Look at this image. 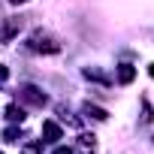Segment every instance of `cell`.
I'll return each mask as SVG.
<instances>
[{"label": "cell", "instance_id": "cell-1", "mask_svg": "<svg viewBox=\"0 0 154 154\" xmlns=\"http://www.w3.org/2000/svg\"><path fill=\"white\" fill-rule=\"evenodd\" d=\"M18 100L27 103V106H36V109H42V106L48 103V97H45L39 88H33V85H21V88H18Z\"/></svg>", "mask_w": 154, "mask_h": 154}, {"label": "cell", "instance_id": "cell-2", "mask_svg": "<svg viewBox=\"0 0 154 154\" xmlns=\"http://www.w3.org/2000/svg\"><path fill=\"white\" fill-rule=\"evenodd\" d=\"M27 48H30V51H45V54H57V51H60V42L51 39V36H39V33H36V36L27 42Z\"/></svg>", "mask_w": 154, "mask_h": 154}, {"label": "cell", "instance_id": "cell-3", "mask_svg": "<svg viewBox=\"0 0 154 154\" xmlns=\"http://www.w3.org/2000/svg\"><path fill=\"white\" fill-rule=\"evenodd\" d=\"M18 30H21V21H18V18H9L3 27H0V42H9Z\"/></svg>", "mask_w": 154, "mask_h": 154}, {"label": "cell", "instance_id": "cell-4", "mask_svg": "<svg viewBox=\"0 0 154 154\" xmlns=\"http://www.w3.org/2000/svg\"><path fill=\"white\" fill-rule=\"evenodd\" d=\"M42 136H45V142H57V139H63V133H60V127H57L54 121H42Z\"/></svg>", "mask_w": 154, "mask_h": 154}, {"label": "cell", "instance_id": "cell-5", "mask_svg": "<svg viewBox=\"0 0 154 154\" xmlns=\"http://www.w3.org/2000/svg\"><path fill=\"white\" fill-rule=\"evenodd\" d=\"M133 79H136V66L121 63V66H118V82H121V85H130Z\"/></svg>", "mask_w": 154, "mask_h": 154}, {"label": "cell", "instance_id": "cell-6", "mask_svg": "<svg viewBox=\"0 0 154 154\" xmlns=\"http://www.w3.org/2000/svg\"><path fill=\"white\" fill-rule=\"evenodd\" d=\"M85 115H88V118H94V121H106V118H109V112H106V109L91 106V103H85Z\"/></svg>", "mask_w": 154, "mask_h": 154}, {"label": "cell", "instance_id": "cell-7", "mask_svg": "<svg viewBox=\"0 0 154 154\" xmlns=\"http://www.w3.org/2000/svg\"><path fill=\"white\" fill-rule=\"evenodd\" d=\"M79 151H82V154H94V151H97L94 136H79Z\"/></svg>", "mask_w": 154, "mask_h": 154}, {"label": "cell", "instance_id": "cell-8", "mask_svg": "<svg viewBox=\"0 0 154 154\" xmlns=\"http://www.w3.org/2000/svg\"><path fill=\"white\" fill-rule=\"evenodd\" d=\"M6 118H9L12 124H21V121H24V109H21V106H6Z\"/></svg>", "mask_w": 154, "mask_h": 154}, {"label": "cell", "instance_id": "cell-9", "mask_svg": "<svg viewBox=\"0 0 154 154\" xmlns=\"http://www.w3.org/2000/svg\"><path fill=\"white\" fill-rule=\"evenodd\" d=\"M18 139H21V130H18V127H15V124H12V127H6V130H3V142H18Z\"/></svg>", "mask_w": 154, "mask_h": 154}, {"label": "cell", "instance_id": "cell-10", "mask_svg": "<svg viewBox=\"0 0 154 154\" xmlns=\"http://www.w3.org/2000/svg\"><path fill=\"white\" fill-rule=\"evenodd\" d=\"M142 121H145V124H151V121H154V115H151V106H148V100H142Z\"/></svg>", "mask_w": 154, "mask_h": 154}, {"label": "cell", "instance_id": "cell-11", "mask_svg": "<svg viewBox=\"0 0 154 154\" xmlns=\"http://www.w3.org/2000/svg\"><path fill=\"white\" fill-rule=\"evenodd\" d=\"M21 154H42V145H39V142H30V145L21 148Z\"/></svg>", "mask_w": 154, "mask_h": 154}, {"label": "cell", "instance_id": "cell-12", "mask_svg": "<svg viewBox=\"0 0 154 154\" xmlns=\"http://www.w3.org/2000/svg\"><path fill=\"white\" fill-rule=\"evenodd\" d=\"M54 154H72V148H63V145H57V148H54Z\"/></svg>", "mask_w": 154, "mask_h": 154}, {"label": "cell", "instance_id": "cell-13", "mask_svg": "<svg viewBox=\"0 0 154 154\" xmlns=\"http://www.w3.org/2000/svg\"><path fill=\"white\" fill-rule=\"evenodd\" d=\"M6 75H9V72H6V66L0 63V82H6Z\"/></svg>", "mask_w": 154, "mask_h": 154}, {"label": "cell", "instance_id": "cell-14", "mask_svg": "<svg viewBox=\"0 0 154 154\" xmlns=\"http://www.w3.org/2000/svg\"><path fill=\"white\" fill-rule=\"evenodd\" d=\"M9 3H15V6H18V3H27V0H9Z\"/></svg>", "mask_w": 154, "mask_h": 154}, {"label": "cell", "instance_id": "cell-15", "mask_svg": "<svg viewBox=\"0 0 154 154\" xmlns=\"http://www.w3.org/2000/svg\"><path fill=\"white\" fill-rule=\"evenodd\" d=\"M148 72H151V79H154V63H151V66H148Z\"/></svg>", "mask_w": 154, "mask_h": 154}]
</instances>
